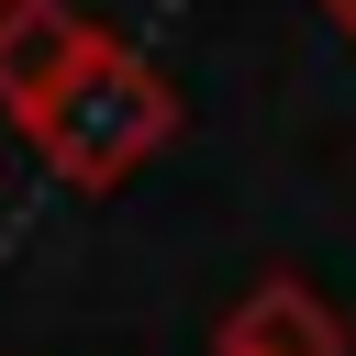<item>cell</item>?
Here are the masks:
<instances>
[{
	"instance_id": "cell-1",
	"label": "cell",
	"mask_w": 356,
	"mask_h": 356,
	"mask_svg": "<svg viewBox=\"0 0 356 356\" xmlns=\"http://www.w3.org/2000/svg\"><path fill=\"white\" fill-rule=\"evenodd\" d=\"M167 122H178V100H167V78L145 67V56H122V44H100L22 134L44 145V167H67V189H111L145 145H167Z\"/></svg>"
},
{
	"instance_id": "cell-2",
	"label": "cell",
	"mask_w": 356,
	"mask_h": 356,
	"mask_svg": "<svg viewBox=\"0 0 356 356\" xmlns=\"http://www.w3.org/2000/svg\"><path fill=\"white\" fill-rule=\"evenodd\" d=\"M100 44H111V33H89L67 0H11V11H0V111L33 122V111H44Z\"/></svg>"
},
{
	"instance_id": "cell-3",
	"label": "cell",
	"mask_w": 356,
	"mask_h": 356,
	"mask_svg": "<svg viewBox=\"0 0 356 356\" xmlns=\"http://www.w3.org/2000/svg\"><path fill=\"white\" fill-rule=\"evenodd\" d=\"M334 22H345V33H356V0H334Z\"/></svg>"
},
{
	"instance_id": "cell-4",
	"label": "cell",
	"mask_w": 356,
	"mask_h": 356,
	"mask_svg": "<svg viewBox=\"0 0 356 356\" xmlns=\"http://www.w3.org/2000/svg\"><path fill=\"white\" fill-rule=\"evenodd\" d=\"M0 11H11V0H0Z\"/></svg>"
}]
</instances>
